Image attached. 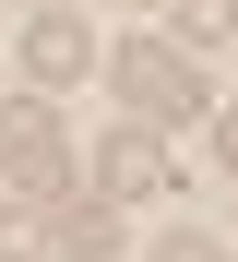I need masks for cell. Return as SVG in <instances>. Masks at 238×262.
Listing matches in <instances>:
<instances>
[{"label":"cell","mask_w":238,"mask_h":262,"mask_svg":"<svg viewBox=\"0 0 238 262\" xmlns=\"http://www.w3.org/2000/svg\"><path fill=\"white\" fill-rule=\"evenodd\" d=\"M107 83L131 96V119H155V131H179V119H203V107H214L203 60L167 48V36H119V48H107Z\"/></svg>","instance_id":"1"},{"label":"cell","mask_w":238,"mask_h":262,"mask_svg":"<svg viewBox=\"0 0 238 262\" xmlns=\"http://www.w3.org/2000/svg\"><path fill=\"white\" fill-rule=\"evenodd\" d=\"M0 179H12L24 203H60L72 191V143H60V119H48V96L0 107Z\"/></svg>","instance_id":"2"},{"label":"cell","mask_w":238,"mask_h":262,"mask_svg":"<svg viewBox=\"0 0 238 262\" xmlns=\"http://www.w3.org/2000/svg\"><path fill=\"white\" fill-rule=\"evenodd\" d=\"M95 191H107V203H167V191H179V155H167V131H155V119L107 131V155H95Z\"/></svg>","instance_id":"3"},{"label":"cell","mask_w":238,"mask_h":262,"mask_svg":"<svg viewBox=\"0 0 238 262\" xmlns=\"http://www.w3.org/2000/svg\"><path fill=\"white\" fill-rule=\"evenodd\" d=\"M24 72H36V83H83V72H95V36H83L72 12H36V24H24Z\"/></svg>","instance_id":"4"},{"label":"cell","mask_w":238,"mask_h":262,"mask_svg":"<svg viewBox=\"0 0 238 262\" xmlns=\"http://www.w3.org/2000/svg\"><path fill=\"white\" fill-rule=\"evenodd\" d=\"M0 262H72V227H48V214H0Z\"/></svg>","instance_id":"5"},{"label":"cell","mask_w":238,"mask_h":262,"mask_svg":"<svg viewBox=\"0 0 238 262\" xmlns=\"http://www.w3.org/2000/svg\"><path fill=\"white\" fill-rule=\"evenodd\" d=\"M167 12H179V48H190V60L238 36V0H167Z\"/></svg>","instance_id":"6"},{"label":"cell","mask_w":238,"mask_h":262,"mask_svg":"<svg viewBox=\"0 0 238 262\" xmlns=\"http://www.w3.org/2000/svg\"><path fill=\"white\" fill-rule=\"evenodd\" d=\"M155 262H226V250H214V238H190V227H179V238H167Z\"/></svg>","instance_id":"7"},{"label":"cell","mask_w":238,"mask_h":262,"mask_svg":"<svg viewBox=\"0 0 238 262\" xmlns=\"http://www.w3.org/2000/svg\"><path fill=\"white\" fill-rule=\"evenodd\" d=\"M214 155H226V167H238V107H226V119H214Z\"/></svg>","instance_id":"8"},{"label":"cell","mask_w":238,"mask_h":262,"mask_svg":"<svg viewBox=\"0 0 238 262\" xmlns=\"http://www.w3.org/2000/svg\"><path fill=\"white\" fill-rule=\"evenodd\" d=\"M36 12H60V0H36Z\"/></svg>","instance_id":"9"}]
</instances>
